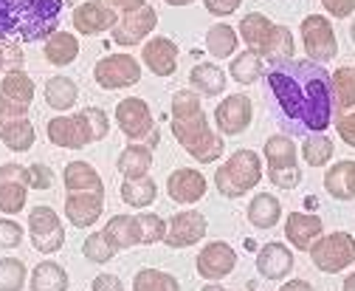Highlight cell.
Listing matches in <instances>:
<instances>
[{"instance_id":"9a60e30c","label":"cell","mask_w":355,"mask_h":291,"mask_svg":"<svg viewBox=\"0 0 355 291\" xmlns=\"http://www.w3.org/2000/svg\"><path fill=\"white\" fill-rule=\"evenodd\" d=\"M237 266V252L226 243V240H211L200 249V255L195 260V269L203 280L209 283H217V280H223L234 272Z\"/></svg>"},{"instance_id":"d6986e66","label":"cell","mask_w":355,"mask_h":291,"mask_svg":"<svg viewBox=\"0 0 355 291\" xmlns=\"http://www.w3.org/2000/svg\"><path fill=\"white\" fill-rule=\"evenodd\" d=\"M166 192L175 203H198L206 195V176L192 167H178L166 178Z\"/></svg>"},{"instance_id":"c3c4849f","label":"cell","mask_w":355,"mask_h":291,"mask_svg":"<svg viewBox=\"0 0 355 291\" xmlns=\"http://www.w3.org/2000/svg\"><path fill=\"white\" fill-rule=\"evenodd\" d=\"M203 6L214 17H229L243 6V0H203Z\"/></svg>"},{"instance_id":"ee69618b","label":"cell","mask_w":355,"mask_h":291,"mask_svg":"<svg viewBox=\"0 0 355 291\" xmlns=\"http://www.w3.org/2000/svg\"><path fill=\"white\" fill-rule=\"evenodd\" d=\"M139 226H141V246H153V243H164L166 235V221L150 213L139 215Z\"/></svg>"},{"instance_id":"1f68e13d","label":"cell","mask_w":355,"mask_h":291,"mask_svg":"<svg viewBox=\"0 0 355 291\" xmlns=\"http://www.w3.org/2000/svg\"><path fill=\"white\" fill-rule=\"evenodd\" d=\"M226 82L229 79H226L223 68L214 65V63H198L189 74V85L195 91H200L203 97H220L226 91Z\"/></svg>"},{"instance_id":"7bdbcfd3","label":"cell","mask_w":355,"mask_h":291,"mask_svg":"<svg viewBox=\"0 0 355 291\" xmlns=\"http://www.w3.org/2000/svg\"><path fill=\"white\" fill-rule=\"evenodd\" d=\"M82 255L91 260V263H107L116 258V249L107 243L105 232H94V235H87L85 243H82Z\"/></svg>"},{"instance_id":"83f0119b","label":"cell","mask_w":355,"mask_h":291,"mask_svg":"<svg viewBox=\"0 0 355 291\" xmlns=\"http://www.w3.org/2000/svg\"><path fill=\"white\" fill-rule=\"evenodd\" d=\"M324 190L336 201H352L355 198V161H336L324 173Z\"/></svg>"},{"instance_id":"836d02e7","label":"cell","mask_w":355,"mask_h":291,"mask_svg":"<svg viewBox=\"0 0 355 291\" xmlns=\"http://www.w3.org/2000/svg\"><path fill=\"white\" fill-rule=\"evenodd\" d=\"M296 156H299V147L293 144L291 136H268L265 139V161H268V170H277V167H291L296 164Z\"/></svg>"},{"instance_id":"52a82bcc","label":"cell","mask_w":355,"mask_h":291,"mask_svg":"<svg viewBox=\"0 0 355 291\" xmlns=\"http://www.w3.org/2000/svg\"><path fill=\"white\" fill-rule=\"evenodd\" d=\"M307 252L319 272L336 274L355 263V238L349 232H330V235H322Z\"/></svg>"},{"instance_id":"b9f144b4","label":"cell","mask_w":355,"mask_h":291,"mask_svg":"<svg viewBox=\"0 0 355 291\" xmlns=\"http://www.w3.org/2000/svg\"><path fill=\"white\" fill-rule=\"evenodd\" d=\"M26 277L28 272L20 258H0V291H23Z\"/></svg>"},{"instance_id":"4316f807","label":"cell","mask_w":355,"mask_h":291,"mask_svg":"<svg viewBox=\"0 0 355 291\" xmlns=\"http://www.w3.org/2000/svg\"><path fill=\"white\" fill-rule=\"evenodd\" d=\"M37 131L34 124L28 122V116L23 119H0V142H3L9 150L15 153H26L34 147Z\"/></svg>"},{"instance_id":"603a6c76","label":"cell","mask_w":355,"mask_h":291,"mask_svg":"<svg viewBox=\"0 0 355 291\" xmlns=\"http://www.w3.org/2000/svg\"><path fill=\"white\" fill-rule=\"evenodd\" d=\"M102 232H105L107 243L116 249V252H124V249H132V246H141L139 215H113Z\"/></svg>"},{"instance_id":"484cf974","label":"cell","mask_w":355,"mask_h":291,"mask_svg":"<svg viewBox=\"0 0 355 291\" xmlns=\"http://www.w3.org/2000/svg\"><path fill=\"white\" fill-rule=\"evenodd\" d=\"M116 170L124 178H144L153 170V147L147 144H127L116 161Z\"/></svg>"},{"instance_id":"91938a15","label":"cell","mask_w":355,"mask_h":291,"mask_svg":"<svg viewBox=\"0 0 355 291\" xmlns=\"http://www.w3.org/2000/svg\"><path fill=\"white\" fill-rule=\"evenodd\" d=\"M164 3H169V6H189V3H195V0H164Z\"/></svg>"},{"instance_id":"f6af8a7d","label":"cell","mask_w":355,"mask_h":291,"mask_svg":"<svg viewBox=\"0 0 355 291\" xmlns=\"http://www.w3.org/2000/svg\"><path fill=\"white\" fill-rule=\"evenodd\" d=\"M268 181H271L274 187H279V190H293V187H299V181H302V170H299V164L268 170Z\"/></svg>"},{"instance_id":"681fc988","label":"cell","mask_w":355,"mask_h":291,"mask_svg":"<svg viewBox=\"0 0 355 291\" xmlns=\"http://www.w3.org/2000/svg\"><path fill=\"white\" fill-rule=\"evenodd\" d=\"M336 131H338V136H341V142H344V144L355 147V110H352V113L338 116V122H336Z\"/></svg>"},{"instance_id":"ffe728a7","label":"cell","mask_w":355,"mask_h":291,"mask_svg":"<svg viewBox=\"0 0 355 291\" xmlns=\"http://www.w3.org/2000/svg\"><path fill=\"white\" fill-rule=\"evenodd\" d=\"M296 266L293 252L285 243H265L259 252H257V272L265 280H285Z\"/></svg>"},{"instance_id":"60d3db41","label":"cell","mask_w":355,"mask_h":291,"mask_svg":"<svg viewBox=\"0 0 355 291\" xmlns=\"http://www.w3.org/2000/svg\"><path fill=\"white\" fill-rule=\"evenodd\" d=\"M299 150H302V158L310 164V167H327L330 158H333V142L322 133L307 136Z\"/></svg>"},{"instance_id":"f1b7e54d","label":"cell","mask_w":355,"mask_h":291,"mask_svg":"<svg viewBox=\"0 0 355 291\" xmlns=\"http://www.w3.org/2000/svg\"><path fill=\"white\" fill-rule=\"evenodd\" d=\"M282 218V203L277 195L271 192H259L251 198L248 203V221L257 226V229H274Z\"/></svg>"},{"instance_id":"d4e9b609","label":"cell","mask_w":355,"mask_h":291,"mask_svg":"<svg viewBox=\"0 0 355 291\" xmlns=\"http://www.w3.org/2000/svg\"><path fill=\"white\" fill-rule=\"evenodd\" d=\"M65 190L68 192H105V181L99 170L87 161H71L65 164Z\"/></svg>"},{"instance_id":"ac0fdd59","label":"cell","mask_w":355,"mask_h":291,"mask_svg":"<svg viewBox=\"0 0 355 291\" xmlns=\"http://www.w3.org/2000/svg\"><path fill=\"white\" fill-rule=\"evenodd\" d=\"M105 213V192H68L65 218L73 229L94 226Z\"/></svg>"},{"instance_id":"9f6ffc18","label":"cell","mask_w":355,"mask_h":291,"mask_svg":"<svg viewBox=\"0 0 355 291\" xmlns=\"http://www.w3.org/2000/svg\"><path fill=\"white\" fill-rule=\"evenodd\" d=\"M344 291H355V272L347 274V280H344Z\"/></svg>"},{"instance_id":"5b68a950","label":"cell","mask_w":355,"mask_h":291,"mask_svg":"<svg viewBox=\"0 0 355 291\" xmlns=\"http://www.w3.org/2000/svg\"><path fill=\"white\" fill-rule=\"evenodd\" d=\"M262 181V161L254 150H237L226 158V164L214 173V184L220 195L240 198Z\"/></svg>"},{"instance_id":"6f0895ef","label":"cell","mask_w":355,"mask_h":291,"mask_svg":"<svg viewBox=\"0 0 355 291\" xmlns=\"http://www.w3.org/2000/svg\"><path fill=\"white\" fill-rule=\"evenodd\" d=\"M200 291H226V288H223V285H220V283H206V285H203Z\"/></svg>"},{"instance_id":"f907efd6","label":"cell","mask_w":355,"mask_h":291,"mask_svg":"<svg viewBox=\"0 0 355 291\" xmlns=\"http://www.w3.org/2000/svg\"><path fill=\"white\" fill-rule=\"evenodd\" d=\"M322 6L333 15V17H349L355 12V0H322Z\"/></svg>"},{"instance_id":"f546056e","label":"cell","mask_w":355,"mask_h":291,"mask_svg":"<svg viewBox=\"0 0 355 291\" xmlns=\"http://www.w3.org/2000/svg\"><path fill=\"white\" fill-rule=\"evenodd\" d=\"M42 57L57 68H65L79 57V40L68 31H54L42 46Z\"/></svg>"},{"instance_id":"d6a6232c","label":"cell","mask_w":355,"mask_h":291,"mask_svg":"<svg viewBox=\"0 0 355 291\" xmlns=\"http://www.w3.org/2000/svg\"><path fill=\"white\" fill-rule=\"evenodd\" d=\"M158 195V184L153 176H144V178H124L121 184V201L132 210H147V206L155 201Z\"/></svg>"},{"instance_id":"7a4b0ae2","label":"cell","mask_w":355,"mask_h":291,"mask_svg":"<svg viewBox=\"0 0 355 291\" xmlns=\"http://www.w3.org/2000/svg\"><path fill=\"white\" fill-rule=\"evenodd\" d=\"M172 136L200 164L220 161L226 147L223 136L209 124L200 97L195 91H178L172 97Z\"/></svg>"},{"instance_id":"7c38bea8","label":"cell","mask_w":355,"mask_h":291,"mask_svg":"<svg viewBox=\"0 0 355 291\" xmlns=\"http://www.w3.org/2000/svg\"><path fill=\"white\" fill-rule=\"evenodd\" d=\"M158 26V12L153 6H141L136 12H127L119 17V23L110 28V37H113V43L116 46H139L144 43V40L155 31Z\"/></svg>"},{"instance_id":"ab89813d","label":"cell","mask_w":355,"mask_h":291,"mask_svg":"<svg viewBox=\"0 0 355 291\" xmlns=\"http://www.w3.org/2000/svg\"><path fill=\"white\" fill-rule=\"evenodd\" d=\"M132 291H181L178 277L161 269H141L132 277Z\"/></svg>"},{"instance_id":"7dc6e473","label":"cell","mask_w":355,"mask_h":291,"mask_svg":"<svg viewBox=\"0 0 355 291\" xmlns=\"http://www.w3.org/2000/svg\"><path fill=\"white\" fill-rule=\"evenodd\" d=\"M23 240V226L12 218H0V246L3 249H17Z\"/></svg>"},{"instance_id":"4fadbf2b","label":"cell","mask_w":355,"mask_h":291,"mask_svg":"<svg viewBox=\"0 0 355 291\" xmlns=\"http://www.w3.org/2000/svg\"><path fill=\"white\" fill-rule=\"evenodd\" d=\"M28 198V167H20L17 161H6L0 167V213L17 215Z\"/></svg>"},{"instance_id":"bcb514c9","label":"cell","mask_w":355,"mask_h":291,"mask_svg":"<svg viewBox=\"0 0 355 291\" xmlns=\"http://www.w3.org/2000/svg\"><path fill=\"white\" fill-rule=\"evenodd\" d=\"M51 184H54V173L42 161H34L28 167V190H51Z\"/></svg>"},{"instance_id":"44dd1931","label":"cell","mask_w":355,"mask_h":291,"mask_svg":"<svg viewBox=\"0 0 355 291\" xmlns=\"http://www.w3.org/2000/svg\"><path fill=\"white\" fill-rule=\"evenodd\" d=\"M141 63L161 79L172 76L178 71V46L169 37H153L141 49Z\"/></svg>"},{"instance_id":"f35d334b","label":"cell","mask_w":355,"mask_h":291,"mask_svg":"<svg viewBox=\"0 0 355 291\" xmlns=\"http://www.w3.org/2000/svg\"><path fill=\"white\" fill-rule=\"evenodd\" d=\"M333 76V97H336V110H349L355 108V68L349 65H341L336 68Z\"/></svg>"},{"instance_id":"e0dca14e","label":"cell","mask_w":355,"mask_h":291,"mask_svg":"<svg viewBox=\"0 0 355 291\" xmlns=\"http://www.w3.org/2000/svg\"><path fill=\"white\" fill-rule=\"evenodd\" d=\"M73 20V28L79 34H102V31H110L116 23H119V12L110 9L105 0H87V3H79L71 15Z\"/></svg>"},{"instance_id":"4dcf8cb0","label":"cell","mask_w":355,"mask_h":291,"mask_svg":"<svg viewBox=\"0 0 355 291\" xmlns=\"http://www.w3.org/2000/svg\"><path fill=\"white\" fill-rule=\"evenodd\" d=\"M68 285H71L68 272L54 260L37 263L31 277H28V288L31 291H68Z\"/></svg>"},{"instance_id":"277c9868","label":"cell","mask_w":355,"mask_h":291,"mask_svg":"<svg viewBox=\"0 0 355 291\" xmlns=\"http://www.w3.org/2000/svg\"><path fill=\"white\" fill-rule=\"evenodd\" d=\"M110 131V119L102 108H85L71 116H54L46 128V136L54 147L82 150L94 142H102Z\"/></svg>"},{"instance_id":"11a10c76","label":"cell","mask_w":355,"mask_h":291,"mask_svg":"<svg viewBox=\"0 0 355 291\" xmlns=\"http://www.w3.org/2000/svg\"><path fill=\"white\" fill-rule=\"evenodd\" d=\"M279 291H313V285L307 280H291V283H282Z\"/></svg>"},{"instance_id":"30bf717a","label":"cell","mask_w":355,"mask_h":291,"mask_svg":"<svg viewBox=\"0 0 355 291\" xmlns=\"http://www.w3.org/2000/svg\"><path fill=\"white\" fill-rule=\"evenodd\" d=\"M299 34H302L304 54L313 63H327V60H333L338 54V40H336L333 23L324 15H307L302 20Z\"/></svg>"},{"instance_id":"e575fe53","label":"cell","mask_w":355,"mask_h":291,"mask_svg":"<svg viewBox=\"0 0 355 291\" xmlns=\"http://www.w3.org/2000/svg\"><path fill=\"white\" fill-rule=\"evenodd\" d=\"M79 99V88H76V82L68 79V76H51L46 82V102L54 108V110H68L73 108Z\"/></svg>"},{"instance_id":"94428289","label":"cell","mask_w":355,"mask_h":291,"mask_svg":"<svg viewBox=\"0 0 355 291\" xmlns=\"http://www.w3.org/2000/svg\"><path fill=\"white\" fill-rule=\"evenodd\" d=\"M349 37H352V43H355V20H352V26H349Z\"/></svg>"},{"instance_id":"2e32d148","label":"cell","mask_w":355,"mask_h":291,"mask_svg":"<svg viewBox=\"0 0 355 291\" xmlns=\"http://www.w3.org/2000/svg\"><path fill=\"white\" fill-rule=\"evenodd\" d=\"M206 215L195 213V210H187V213H178L166 221V235H164V243L169 249H189L195 243H200L206 238Z\"/></svg>"},{"instance_id":"680465c9","label":"cell","mask_w":355,"mask_h":291,"mask_svg":"<svg viewBox=\"0 0 355 291\" xmlns=\"http://www.w3.org/2000/svg\"><path fill=\"white\" fill-rule=\"evenodd\" d=\"M0 71H6V46L0 43Z\"/></svg>"},{"instance_id":"6da1fadb","label":"cell","mask_w":355,"mask_h":291,"mask_svg":"<svg viewBox=\"0 0 355 291\" xmlns=\"http://www.w3.org/2000/svg\"><path fill=\"white\" fill-rule=\"evenodd\" d=\"M268 88L279 102L282 113L299 128L322 133L333 124L336 97L333 76L324 65L313 60H291L268 71Z\"/></svg>"},{"instance_id":"f5cc1de1","label":"cell","mask_w":355,"mask_h":291,"mask_svg":"<svg viewBox=\"0 0 355 291\" xmlns=\"http://www.w3.org/2000/svg\"><path fill=\"white\" fill-rule=\"evenodd\" d=\"M3 46H6V71H17V68H23L26 57H23L20 46H17V43H12V40H6Z\"/></svg>"},{"instance_id":"cb8c5ba5","label":"cell","mask_w":355,"mask_h":291,"mask_svg":"<svg viewBox=\"0 0 355 291\" xmlns=\"http://www.w3.org/2000/svg\"><path fill=\"white\" fill-rule=\"evenodd\" d=\"M274 26L268 17H265L262 12H248L243 20H240V37L245 40V49L254 51L257 57H262L265 46H268V40L274 34Z\"/></svg>"},{"instance_id":"816d5d0a","label":"cell","mask_w":355,"mask_h":291,"mask_svg":"<svg viewBox=\"0 0 355 291\" xmlns=\"http://www.w3.org/2000/svg\"><path fill=\"white\" fill-rule=\"evenodd\" d=\"M94 291H124V283L116 274H96L91 283Z\"/></svg>"},{"instance_id":"8992f818","label":"cell","mask_w":355,"mask_h":291,"mask_svg":"<svg viewBox=\"0 0 355 291\" xmlns=\"http://www.w3.org/2000/svg\"><path fill=\"white\" fill-rule=\"evenodd\" d=\"M113 119L119 124V131L130 139V144H147V147H158L161 142V131L153 119V110L144 99L139 97H127L116 105L113 110Z\"/></svg>"},{"instance_id":"74e56055","label":"cell","mask_w":355,"mask_h":291,"mask_svg":"<svg viewBox=\"0 0 355 291\" xmlns=\"http://www.w3.org/2000/svg\"><path fill=\"white\" fill-rule=\"evenodd\" d=\"M296 51V43H293V34L288 26H274V34L268 40V46L262 51V60H268L274 65H282V63H291Z\"/></svg>"},{"instance_id":"db71d44e","label":"cell","mask_w":355,"mask_h":291,"mask_svg":"<svg viewBox=\"0 0 355 291\" xmlns=\"http://www.w3.org/2000/svg\"><path fill=\"white\" fill-rule=\"evenodd\" d=\"M105 3H107L110 9H116V12L127 15V12H136V9L147 6V0H105Z\"/></svg>"},{"instance_id":"5bb4252c","label":"cell","mask_w":355,"mask_h":291,"mask_svg":"<svg viewBox=\"0 0 355 291\" xmlns=\"http://www.w3.org/2000/svg\"><path fill=\"white\" fill-rule=\"evenodd\" d=\"M254 119V105L245 94H232L214 108V124L220 136H240Z\"/></svg>"},{"instance_id":"8d00e7d4","label":"cell","mask_w":355,"mask_h":291,"mask_svg":"<svg viewBox=\"0 0 355 291\" xmlns=\"http://www.w3.org/2000/svg\"><path fill=\"white\" fill-rule=\"evenodd\" d=\"M262 74H265V63H262V57H257L254 51L245 49L243 54L232 57L229 76H232L234 82H240V85H251V82L262 79Z\"/></svg>"},{"instance_id":"ba28073f","label":"cell","mask_w":355,"mask_h":291,"mask_svg":"<svg viewBox=\"0 0 355 291\" xmlns=\"http://www.w3.org/2000/svg\"><path fill=\"white\" fill-rule=\"evenodd\" d=\"M34 94H37L34 79L23 68L6 71V76L0 79V119H23V116H28Z\"/></svg>"},{"instance_id":"3957f363","label":"cell","mask_w":355,"mask_h":291,"mask_svg":"<svg viewBox=\"0 0 355 291\" xmlns=\"http://www.w3.org/2000/svg\"><path fill=\"white\" fill-rule=\"evenodd\" d=\"M62 3L65 0H0V43L49 40L60 26Z\"/></svg>"},{"instance_id":"8fae6325","label":"cell","mask_w":355,"mask_h":291,"mask_svg":"<svg viewBox=\"0 0 355 291\" xmlns=\"http://www.w3.org/2000/svg\"><path fill=\"white\" fill-rule=\"evenodd\" d=\"M94 79L105 91H119V88L139 85L141 82V63L136 57H130V54H107V57H102L96 63Z\"/></svg>"},{"instance_id":"d590c367","label":"cell","mask_w":355,"mask_h":291,"mask_svg":"<svg viewBox=\"0 0 355 291\" xmlns=\"http://www.w3.org/2000/svg\"><path fill=\"white\" fill-rule=\"evenodd\" d=\"M237 43H240L237 28H232L226 23H217L206 31V49L211 57H234Z\"/></svg>"},{"instance_id":"7402d4cb","label":"cell","mask_w":355,"mask_h":291,"mask_svg":"<svg viewBox=\"0 0 355 291\" xmlns=\"http://www.w3.org/2000/svg\"><path fill=\"white\" fill-rule=\"evenodd\" d=\"M322 218L319 215H307V213H291L285 221V238L293 243V249L299 252H307L319 238H322Z\"/></svg>"},{"instance_id":"9c48e42d","label":"cell","mask_w":355,"mask_h":291,"mask_svg":"<svg viewBox=\"0 0 355 291\" xmlns=\"http://www.w3.org/2000/svg\"><path fill=\"white\" fill-rule=\"evenodd\" d=\"M28 232H31V246L42 255H54L65 246V226L51 206H42V203L31 206Z\"/></svg>"}]
</instances>
